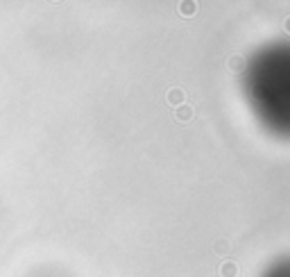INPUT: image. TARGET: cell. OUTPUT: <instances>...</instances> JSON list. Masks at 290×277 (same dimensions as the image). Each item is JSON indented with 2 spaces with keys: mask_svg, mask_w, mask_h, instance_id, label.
Listing matches in <instances>:
<instances>
[{
  "mask_svg": "<svg viewBox=\"0 0 290 277\" xmlns=\"http://www.w3.org/2000/svg\"><path fill=\"white\" fill-rule=\"evenodd\" d=\"M177 118H179V123H188V120L193 118V109L191 107L179 109V112H177Z\"/></svg>",
  "mask_w": 290,
  "mask_h": 277,
  "instance_id": "obj_1",
  "label": "cell"
},
{
  "mask_svg": "<svg viewBox=\"0 0 290 277\" xmlns=\"http://www.w3.org/2000/svg\"><path fill=\"white\" fill-rule=\"evenodd\" d=\"M220 272L222 277H236V264H225Z\"/></svg>",
  "mask_w": 290,
  "mask_h": 277,
  "instance_id": "obj_2",
  "label": "cell"
},
{
  "mask_svg": "<svg viewBox=\"0 0 290 277\" xmlns=\"http://www.w3.org/2000/svg\"><path fill=\"white\" fill-rule=\"evenodd\" d=\"M182 98V91L179 89H175V91H170V94H168V100H170V104H172V100H179Z\"/></svg>",
  "mask_w": 290,
  "mask_h": 277,
  "instance_id": "obj_3",
  "label": "cell"
}]
</instances>
